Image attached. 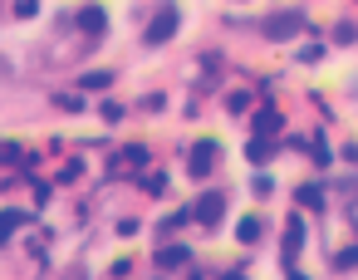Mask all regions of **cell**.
Segmentation results:
<instances>
[{"label": "cell", "instance_id": "obj_6", "mask_svg": "<svg viewBox=\"0 0 358 280\" xmlns=\"http://www.w3.org/2000/svg\"><path fill=\"white\" fill-rule=\"evenodd\" d=\"M299 246H304V221L294 216V221H289V231H285V255H294Z\"/></svg>", "mask_w": 358, "mask_h": 280}, {"label": "cell", "instance_id": "obj_12", "mask_svg": "<svg viewBox=\"0 0 358 280\" xmlns=\"http://www.w3.org/2000/svg\"><path fill=\"white\" fill-rule=\"evenodd\" d=\"M6 231H10V226H6V221H0V241H6Z\"/></svg>", "mask_w": 358, "mask_h": 280}, {"label": "cell", "instance_id": "obj_2", "mask_svg": "<svg viewBox=\"0 0 358 280\" xmlns=\"http://www.w3.org/2000/svg\"><path fill=\"white\" fill-rule=\"evenodd\" d=\"M299 30H304V15H299V10H285V15L265 20V35H270V40H289V35H299Z\"/></svg>", "mask_w": 358, "mask_h": 280}, {"label": "cell", "instance_id": "obj_10", "mask_svg": "<svg viewBox=\"0 0 358 280\" xmlns=\"http://www.w3.org/2000/svg\"><path fill=\"white\" fill-rule=\"evenodd\" d=\"M79 84H84V89H108V84H113V74H108V69H94V74H84Z\"/></svg>", "mask_w": 358, "mask_h": 280}, {"label": "cell", "instance_id": "obj_1", "mask_svg": "<svg viewBox=\"0 0 358 280\" xmlns=\"http://www.w3.org/2000/svg\"><path fill=\"white\" fill-rule=\"evenodd\" d=\"M177 25H182L177 6H162V10H157V20H152V25L143 30V45H152V50H157V45H167V40L177 35Z\"/></svg>", "mask_w": 358, "mask_h": 280}, {"label": "cell", "instance_id": "obj_7", "mask_svg": "<svg viewBox=\"0 0 358 280\" xmlns=\"http://www.w3.org/2000/svg\"><path fill=\"white\" fill-rule=\"evenodd\" d=\"M275 128H280V113L275 108H260L255 113V133H275Z\"/></svg>", "mask_w": 358, "mask_h": 280}, {"label": "cell", "instance_id": "obj_5", "mask_svg": "<svg viewBox=\"0 0 358 280\" xmlns=\"http://www.w3.org/2000/svg\"><path fill=\"white\" fill-rule=\"evenodd\" d=\"M79 30H89V35H99V30H103V10H99V6H89V10H79Z\"/></svg>", "mask_w": 358, "mask_h": 280}, {"label": "cell", "instance_id": "obj_11", "mask_svg": "<svg viewBox=\"0 0 358 280\" xmlns=\"http://www.w3.org/2000/svg\"><path fill=\"white\" fill-rule=\"evenodd\" d=\"M15 158H20V148H15V143H0V162H15Z\"/></svg>", "mask_w": 358, "mask_h": 280}, {"label": "cell", "instance_id": "obj_9", "mask_svg": "<svg viewBox=\"0 0 358 280\" xmlns=\"http://www.w3.org/2000/svg\"><path fill=\"white\" fill-rule=\"evenodd\" d=\"M182 260H192V251H187V246H167V251L157 255V265H182Z\"/></svg>", "mask_w": 358, "mask_h": 280}, {"label": "cell", "instance_id": "obj_4", "mask_svg": "<svg viewBox=\"0 0 358 280\" xmlns=\"http://www.w3.org/2000/svg\"><path fill=\"white\" fill-rule=\"evenodd\" d=\"M211 158H216V143H196V153H192L187 172H192V177H206V172H211Z\"/></svg>", "mask_w": 358, "mask_h": 280}, {"label": "cell", "instance_id": "obj_8", "mask_svg": "<svg viewBox=\"0 0 358 280\" xmlns=\"http://www.w3.org/2000/svg\"><path fill=\"white\" fill-rule=\"evenodd\" d=\"M236 236H241L245 246H250V241H260V216H245V221L236 226Z\"/></svg>", "mask_w": 358, "mask_h": 280}, {"label": "cell", "instance_id": "obj_13", "mask_svg": "<svg viewBox=\"0 0 358 280\" xmlns=\"http://www.w3.org/2000/svg\"><path fill=\"white\" fill-rule=\"evenodd\" d=\"M192 280H196V275H192Z\"/></svg>", "mask_w": 358, "mask_h": 280}, {"label": "cell", "instance_id": "obj_3", "mask_svg": "<svg viewBox=\"0 0 358 280\" xmlns=\"http://www.w3.org/2000/svg\"><path fill=\"white\" fill-rule=\"evenodd\" d=\"M221 211H226V197H221V192H206V197L196 202V211H192V216H196L201 226H216V221H221Z\"/></svg>", "mask_w": 358, "mask_h": 280}]
</instances>
